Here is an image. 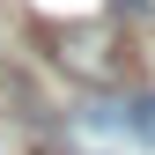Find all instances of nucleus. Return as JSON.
Wrapping results in <instances>:
<instances>
[{
    "instance_id": "nucleus-1",
    "label": "nucleus",
    "mask_w": 155,
    "mask_h": 155,
    "mask_svg": "<svg viewBox=\"0 0 155 155\" xmlns=\"http://www.w3.org/2000/svg\"><path fill=\"white\" fill-rule=\"evenodd\" d=\"M52 45H59V67L81 74V81H96V89L126 81V37H118V30H104V22H74V30L52 37Z\"/></svg>"
},
{
    "instance_id": "nucleus-2",
    "label": "nucleus",
    "mask_w": 155,
    "mask_h": 155,
    "mask_svg": "<svg viewBox=\"0 0 155 155\" xmlns=\"http://www.w3.org/2000/svg\"><path fill=\"white\" fill-rule=\"evenodd\" d=\"M126 118H133V133H148V140H155V96H140V104H133Z\"/></svg>"
}]
</instances>
